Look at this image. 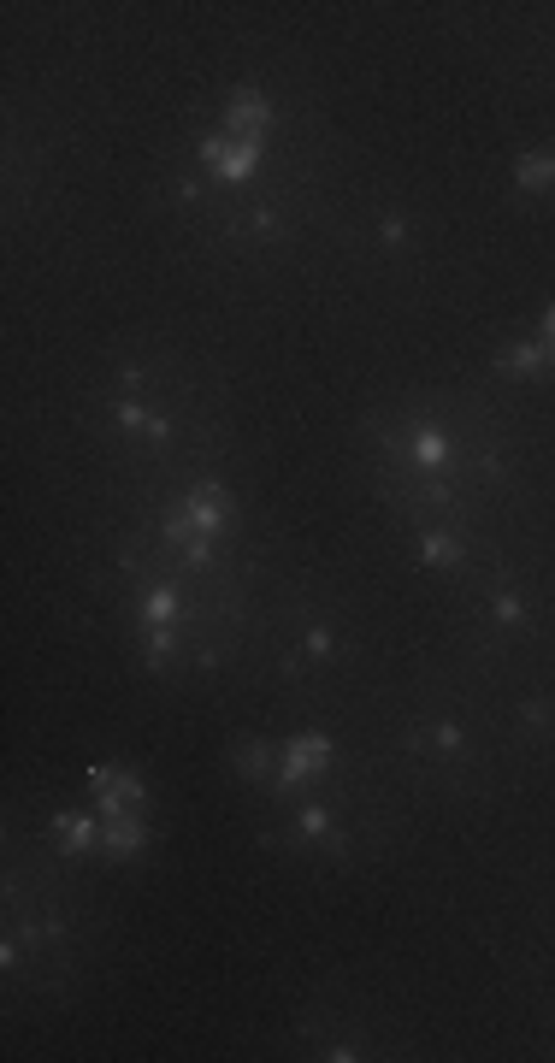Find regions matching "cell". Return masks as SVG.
I'll return each mask as SVG.
<instances>
[{
	"mask_svg": "<svg viewBox=\"0 0 555 1063\" xmlns=\"http://www.w3.org/2000/svg\"><path fill=\"white\" fill-rule=\"evenodd\" d=\"M272 125V107H266V95L260 89H237L231 101H225V136H237V142H260Z\"/></svg>",
	"mask_w": 555,
	"mask_h": 1063,
	"instance_id": "3",
	"label": "cell"
},
{
	"mask_svg": "<svg viewBox=\"0 0 555 1063\" xmlns=\"http://www.w3.org/2000/svg\"><path fill=\"white\" fill-rule=\"evenodd\" d=\"M544 361H550V355H544V343H514V349H502V355H496V367H502V373H538V367H544Z\"/></svg>",
	"mask_w": 555,
	"mask_h": 1063,
	"instance_id": "7",
	"label": "cell"
},
{
	"mask_svg": "<svg viewBox=\"0 0 555 1063\" xmlns=\"http://www.w3.org/2000/svg\"><path fill=\"white\" fill-rule=\"evenodd\" d=\"M496 621H502V626H520V621H526L520 597H508V591H502V597H496Z\"/></svg>",
	"mask_w": 555,
	"mask_h": 1063,
	"instance_id": "18",
	"label": "cell"
},
{
	"mask_svg": "<svg viewBox=\"0 0 555 1063\" xmlns=\"http://www.w3.org/2000/svg\"><path fill=\"white\" fill-rule=\"evenodd\" d=\"M514 184H520V189L555 184V154H532V160H520V166H514Z\"/></svg>",
	"mask_w": 555,
	"mask_h": 1063,
	"instance_id": "11",
	"label": "cell"
},
{
	"mask_svg": "<svg viewBox=\"0 0 555 1063\" xmlns=\"http://www.w3.org/2000/svg\"><path fill=\"white\" fill-rule=\"evenodd\" d=\"M237 762H243V780H266V762H272V745H266V739H248Z\"/></svg>",
	"mask_w": 555,
	"mask_h": 1063,
	"instance_id": "14",
	"label": "cell"
},
{
	"mask_svg": "<svg viewBox=\"0 0 555 1063\" xmlns=\"http://www.w3.org/2000/svg\"><path fill=\"white\" fill-rule=\"evenodd\" d=\"M325 762H331V739H325V733H302V739L284 751V774H278V786H272V792H296V786H302V780H313Z\"/></svg>",
	"mask_w": 555,
	"mask_h": 1063,
	"instance_id": "2",
	"label": "cell"
},
{
	"mask_svg": "<svg viewBox=\"0 0 555 1063\" xmlns=\"http://www.w3.org/2000/svg\"><path fill=\"white\" fill-rule=\"evenodd\" d=\"M101 845H107V857H142V845H148V827H142V815H107V827H101Z\"/></svg>",
	"mask_w": 555,
	"mask_h": 1063,
	"instance_id": "5",
	"label": "cell"
},
{
	"mask_svg": "<svg viewBox=\"0 0 555 1063\" xmlns=\"http://www.w3.org/2000/svg\"><path fill=\"white\" fill-rule=\"evenodd\" d=\"M178 514L189 520L195 538H213V532H225V520H231V497H225L219 485H195V497H189Z\"/></svg>",
	"mask_w": 555,
	"mask_h": 1063,
	"instance_id": "4",
	"label": "cell"
},
{
	"mask_svg": "<svg viewBox=\"0 0 555 1063\" xmlns=\"http://www.w3.org/2000/svg\"><path fill=\"white\" fill-rule=\"evenodd\" d=\"M426 745H437V751H461L467 739H461V727H455V721H437L432 733H426Z\"/></svg>",
	"mask_w": 555,
	"mask_h": 1063,
	"instance_id": "15",
	"label": "cell"
},
{
	"mask_svg": "<svg viewBox=\"0 0 555 1063\" xmlns=\"http://www.w3.org/2000/svg\"><path fill=\"white\" fill-rule=\"evenodd\" d=\"M538 343H544V355L555 361V325H550V319H544V337H538Z\"/></svg>",
	"mask_w": 555,
	"mask_h": 1063,
	"instance_id": "21",
	"label": "cell"
},
{
	"mask_svg": "<svg viewBox=\"0 0 555 1063\" xmlns=\"http://www.w3.org/2000/svg\"><path fill=\"white\" fill-rule=\"evenodd\" d=\"M201 166L213 172V178H225V184H243L248 172L260 166V142H237V136H207L201 142Z\"/></svg>",
	"mask_w": 555,
	"mask_h": 1063,
	"instance_id": "1",
	"label": "cell"
},
{
	"mask_svg": "<svg viewBox=\"0 0 555 1063\" xmlns=\"http://www.w3.org/2000/svg\"><path fill=\"white\" fill-rule=\"evenodd\" d=\"M420 562H426V567H455V562H461V538H449V532H426V538H420Z\"/></svg>",
	"mask_w": 555,
	"mask_h": 1063,
	"instance_id": "8",
	"label": "cell"
},
{
	"mask_svg": "<svg viewBox=\"0 0 555 1063\" xmlns=\"http://www.w3.org/2000/svg\"><path fill=\"white\" fill-rule=\"evenodd\" d=\"M172 650V626H148V668H160Z\"/></svg>",
	"mask_w": 555,
	"mask_h": 1063,
	"instance_id": "16",
	"label": "cell"
},
{
	"mask_svg": "<svg viewBox=\"0 0 555 1063\" xmlns=\"http://www.w3.org/2000/svg\"><path fill=\"white\" fill-rule=\"evenodd\" d=\"M119 426L124 432H148V443H166V432H172L160 414H142L136 402H119Z\"/></svg>",
	"mask_w": 555,
	"mask_h": 1063,
	"instance_id": "9",
	"label": "cell"
},
{
	"mask_svg": "<svg viewBox=\"0 0 555 1063\" xmlns=\"http://www.w3.org/2000/svg\"><path fill=\"white\" fill-rule=\"evenodd\" d=\"M296 833H302V839H325V833H331V810H325V804H302V810H296Z\"/></svg>",
	"mask_w": 555,
	"mask_h": 1063,
	"instance_id": "13",
	"label": "cell"
},
{
	"mask_svg": "<svg viewBox=\"0 0 555 1063\" xmlns=\"http://www.w3.org/2000/svg\"><path fill=\"white\" fill-rule=\"evenodd\" d=\"M414 461H420V467H443V461H449V443H443L437 426H414Z\"/></svg>",
	"mask_w": 555,
	"mask_h": 1063,
	"instance_id": "10",
	"label": "cell"
},
{
	"mask_svg": "<svg viewBox=\"0 0 555 1063\" xmlns=\"http://www.w3.org/2000/svg\"><path fill=\"white\" fill-rule=\"evenodd\" d=\"M142 621H148V626H172V621H178V591H172V585L148 591V603H142Z\"/></svg>",
	"mask_w": 555,
	"mask_h": 1063,
	"instance_id": "12",
	"label": "cell"
},
{
	"mask_svg": "<svg viewBox=\"0 0 555 1063\" xmlns=\"http://www.w3.org/2000/svg\"><path fill=\"white\" fill-rule=\"evenodd\" d=\"M520 715H526V727H532V733H544V727H550V715H555V703H544V697H538V703H526Z\"/></svg>",
	"mask_w": 555,
	"mask_h": 1063,
	"instance_id": "17",
	"label": "cell"
},
{
	"mask_svg": "<svg viewBox=\"0 0 555 1063\" xmlns=\"http://www.w3.org/2000/svg\"><path fill=\"white\" fill-rule=\"evenodd\" d=\"M308 650L313 656H331V632H325V626H313L308 632Z\"/></svg>",
	"mask_w": 555,
	"mask_h": 1063,
	"instance_id": "20",
	"label": "cell"
},
{
	"mask_svg": "<svg viewBox=\"0 0 555 1063\" xmlns=\"http://www.w3.org/2000/svg\"><path fill=\"white\" fill-rule=\"evenodd\" d=\"M378 237H384V249H402V243H408V225H402V219H384Z\"/></svg>",
	"mask_w": 555,
	"mask_h": 1063,
	"instance_id": "19",
	"label": "cell"
},
{
	"mask_svg": "<svg viewBox=\"0 0 555 1063\" xmlns=\"http://www.w3.org/2000/svg\"><path fill=\"white\" fill-rule=\"evenodd\" d=\"M54 839H60V851H71V857H83V851L95 845V815H77V810L54 815Z\"/></svg>",
	"mask_w": 555,
	"mask_h": 1063,
	"instance_id": "6",
	"label": "cell"
}]
</instances>
